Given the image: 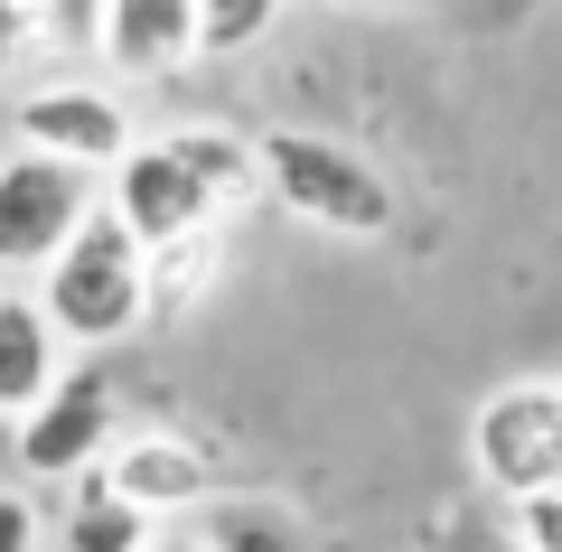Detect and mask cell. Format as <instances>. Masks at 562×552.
<instances>
[{
    "mask_svg": "<svg viewBox=\"0 0 562 552\" xmlns=\"http://www.w3.org/2000/svg\"><path fill=\"white\" fill-rule=\"evenodd\" d=\"M38 309L57 318V337L76 356H103V347H122V337H140L150 328V244H140L113 206H94V216L66 235V254L38 272Z\"/></svg>",
    "mask_w": 562,
    "mask_h": 552,
    "instance_id": "obj_1",
    "label": "cell"
},
{
    "mask_svg": "<svg viewBox=\"0 0 562 552\" xmlns=\"http://www.w3.org/2000/svg\"><path fill=\"white\" fill-rule=\"evenodd\" d=\"M254 140H262V198H272L281 216L319 225V235H347V244L394 235V188H384L375 159H357L328 132H301V122H272V132H254Z\"/></svg>",
    "mask_w": 562,
    "mask_h": 552,
    "instance_id": "obj_2",
    "label": "cell"
},
{
    "mask_svg": "<svg viewBox=\"0 0 562 552\" xmlns=\"http://www.w3.org/2000/svg\"><path fill=\"white\" fill-rule=\"evenodd\" d=\"M469 469L497 506H525V496L562 487V375H525V384H497L469 421Z\"/></svg>",
    "mask_w": 562,
    "mask_h": 552,
    "instance_id": "obj_3",
    "label": "cell"
},
{
    "mask_svg": "<svg viewBox=\"0 0 562 552\" xmlns=\"http://www.w3.org/2000/svg\"><path fill=\"white\" fill-rule=\"evenodd\" d=\"M103 206V178L76 169V159H47V150H10L0 159V272H47L66 254L85 216Z\"/></svg>",
    "mask_w": 562,
    "mask_h": 552,
    "instance_id": "obj_4",
    "label": "cell"
},
{
    "mask_svg": "<svg viewBox=\"0 0 562 552\" xmlns=\"http://www.w3.org/2000/svg\"><path fill=\"white\" fill-rule=\"evenodd\" d=\"M113 440H122L113 384H103L94 365H66V375L47 384V403L10 431V450H20V469L38 477V487H76V477H94L103 459H113Z\"/></svg>",
    "mask_w": 562,
    "mask_h": 552,
    "instance_id": "obj_5",
    "label": "cell"
},
{
    "mask_svg": "<svg viewBox=\"0 0 562 552\" xmlns=\"http://www.w3.org/2000/svg\"><path fill=\"white\" fill-rule=\"evenodd\" d=\"M10 132H20L29 150H47V159H76V169L113 178V169H122V150L140 140V122H132V103H122L113 85L76 76V85H38V94H20Z\"/></svg>",
    "mask_w": 562,
    "mask_h": 552,
    "instance_id": "obj_6",
    "label": "cell"
},
{
    "mask_svg": "<svg viewBox=\"0 0 562 552\" xmlns=\"http://www.w3.org/2000/svg\"><path fill=\"white\" fill-rule=\"evenodd\" d=\"M103 206H113V216L150 244V254H160V244H179V235L225 225V206L206 198V178L188 169L169 140H132V150H122V169L103 178Z\"/></svg>",
    "mask_w": 562,
    "mask_h": 552,
    "instance_id": "obj_7",
    "label": "cell"
},
{
    "mask_svg": "<svg viewBox=\"0 0 562 552\" xmlns=\"http://www.w3.org/2000/svg\"><path fill=\"white\" fill-rule=\"evenodd\" d=\"M103 487L132 496L150 525H169V515L216 506V459H206L198 431H179V421H150V431H122V440H113V459H103Z\"/></svg>",
    "mask_w": 562,
    "mask_h": 552,
    "instance_id": "obj_8",
    "label": "cell"
},
{
    "mask_svg": "<svg viewBox=\"0 0 562 552\" xmlns=\"http://www.w3.org/2000/svg\"><path fill=\"white\" fill-rule=\"evenodd\" d=\"M103 66L122 85H160L198 66V0H103Z\"/></svg>",
    "mask_w": 562,
    "mask_h": 552,
    "instance_id": "obj_9",
    "label": "cell"
},
{
    "mask_svg": "<svg viewBox=\"0 0 562 552\" xmlns=\"http://www.w3.org/2000/svg\"><path fill=\"white\" fill-rule=\"evenodd\" d=\"M66 375V337L38 309V291L0 281V421H29L47 403V384Z\"/></svg>",
    "mask_w": 562,
    "mask_h": 552,
    "instance_id": "obj_10",
    "label": "cell"
},
{
    "mask_svg": "<svg viewBox=\"0 0 562 552\" xmlns=\"http://www.w3.org/2000/svg\"><path fill=\"white\" fill-rule=\"evenodd\" d=\"M160 140L206 178V198H216L225 216L262 198V140L254 132H235V122H179V132H160Z\"/></svg>",
    "mask_w": 562,
    "mask_h": 552,
    "instance_id": "obj_11",
    "label": "cell"
},
{
    "mask_svg": "<svg viewBox=\"0 0 562 552\" xmlns=\"http://www.w3.org/2000/svg\"><path fill=\"white\" fill-rule=\"evenodd\" d=\"M150 543H160V525H150L132 496L103 487V469L76 477V496H66V515H57V552H150Z\"/></svg>",
    "mask_w": 562,
    "mask_h": 552,
    "instance_id": "obj_12",
    "label": "cell"
},
{
    "mask_svg": "<svg viewBox=\"0 0 562 552\" xmlns=\"http://www.w3.org/2000/svg\"><path fill=\"white\" fill-rule=\"evenodd\" d=\"M216 272H225V225L160 244V254H150V318H188L206 291H216Z\"/></svg>",
    "mask_w": 562,
    "mask_h": 552,
    "instance_id": "obj_13",
    "label": "cell"
},
{
    "mask_svg": "<svg viewBox=\"0 0 562 552\" xmlns=\"http://www.w3.org/2000/svg\"><path fill=\"white\" fill-rule=\"evenodd\" d=\"M206 552H301V525L272 506V496H225V506H206Z\"/></svg>",
    "mask_w": 562,
    "mask_h": 552,
    "instance_id": "obj_14",
    "label": "cell"
},
{
    "mask_svg": "<svg viewBox=\"0 0 562 552\" xmlns=\"http://www.w3.org/2000/svg\"><path fill=\"white\" fill-rule=\"evenodd\" d=\"M281 10H291V0H198V66L262 47L281 29Z\"/></svg>",
    "mask_w": 562,
    "mask_h": 552,
    "instance_id": "obj_15",
    "label": "cell"
},
{
    "mask_svg": "<svg viewBox=\"0 0 562 552\" xmlns=\"http://www.w3.org/2000/svg\"><path fill=\"white\" fill-rule=\"evenodd\" d=\"M20 10L38 20V47H57V57L103 38V0H20Z\"/></svg>",
    "mask_w": 562,
    "mask_h": 552,
    "instance_id": "obj_16",
    "label": "cell"
},
{
    "mask_svg": "<svg viewBox=\"0 0 562 552\" xmlns=\"http://www.w3.org/2000/svg\"><path fill=\"white\" fill-rule=\"evenodd\" d=\"M0 552H47V506L29 487H0Z\"/></svg>",
    "mask_w": 562,
    "mask_h": 552,
    "instance_id": "obj_17",
    "label": "cell"
},
{
    "mask_svg": "<svg viewBox=\"0 0 562 552\" xmlns=\"http://www.w3.org/2000/svg\"><path fill=\"white\" fill-rule=\"evenodd\" d=\"M516 533H525V552H562V487L525 496V506H516Z\"/></svg>",
    "mask_w": 562,
    "mask_h": 552,
    "instance_id": "obj_18",
    "label": "cell"
},
{
    "mask_svg": "<svg viewBox=\"0 0 562 552\" xmlns=\"http://www.w3.org/2000/svg\"><path fill=\"white\" fill-rule=\"evenodd\" d=\"M38 57V20H29L20 0H0V76H10V66H29Z\"/></svg>",
    "mask_w": 562,
    "mask_h": 552,
    "instance_id": "obj_19",
    "label": "cell"
},
{
    "mask_svg": "<svg viewBox=\"0 0 562 552\" xmlns=\"http://www.w3.org/2000/svg\"><path fill=\"white\" fill-rule=\"evenodd\" d=\"M150 552H206V543H198V533H160V543H150Z\"/></svg>",
    "mask_w": 562,
    "mask_h": 552,
    "instance_id": "obj_20",
    "label": "cell"
},
{
    "mask_svg": "<svg viewBox=\"0 0 562 552\" xmlns=\"http://www.w3.org/2000/svg\"><path fill=\"white\" fill-rule=\"evenodd\" d=\"M319 10H394V0H319Z\"/></svg>",
    "mask_w": 562,
    "mask_h": 552,
    "instance_id": "obj_21",
    "label": "cell"
},
{
    "mask_svg": "<svg viewBox=\"0 0 562 552\" xmlns=\"http://www.w3.org/2000/svg\"><path fill=\"white\" fill-rule=\"evenodd\" d=\"M469 552H525V533H506V543H469Z\"/></svg>",
    "mask_w": 562,
    "mask_h": 552,
    "instance_id": "obj_22",
    "label": "cell"
}]
</instances>
